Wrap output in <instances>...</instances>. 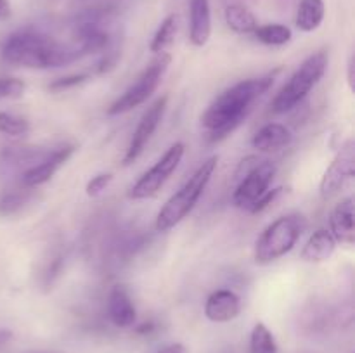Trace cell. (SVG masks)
Listing matches in <instances>:
<instances>
[{
    "instance_id": "cell-22",
    "label": "cell",
    "mask_w": 355,
    "mask_h": 353,
    "mask_svg": "<svg viewBox=\"0 0 355 353\" xmlns=\"http://www.w3.org/2000/svg\"><path fill=\"white\" fill-rule=\"evenodd\" d=\"M250 352L252 353H279L277 343L270 329L263 322H259L253 327L250 336Z\"/></svg>"
},
{
    "instance_id": "cell-6",
    "label": "cell",
    "mask_w": 355,
    "mask_h": 353,
    "mask_svg": "<svg viewBox=\"0 0 355 353\" xmlns=\"http://www.w3.org/2000/svg\"><path fill=\"white\" fill-rule=\"evenodd\" d=\"M170 62H172V55L168 52H162L156 54V57L146 66L144 71L137 76L135 83H132L110 107H107V114L110 116H118L132 111L134 107H139L144 104L149 97L155 93L162 83L163 76H165L166 69H168Z\"/></svg>"
},
{
    "instance_id": "cell-1",
    "label": "cell",
    "mask_w": 355,
    "mask_h": 353,
    "mask_svg": "<svg viewBox=\"0 0 355 353\" xmlns=\"http://www.w3.org/2000/svg\"><path fill=\"white\" fill-rule=\"evenodd\" d=\"M274 85V75L243 80L222 92L201 116V125L210 130V141L218 142L231 135L248 116L259 97Z\"/></svg>"
},
{
    "instance_id": "cell-17",
    "label": "cell",
    "mask_w": 355,
    "mask_h": 353,
    "mask_svg": "<svg viewBox=\"0 0 355 353\" xmlns=\"http://www.w3.org/2000/svg\"><path fill=\"white\" fill-rule=\"evenodd\" d=\"M336 244L335 237L331 235L329 228H318L304 244L300 256L307 263H321L331 258L335 253Z\"/></svg>"
},
{
    "instance_id": "cell-28",
    "label": "cell",
    "mask_w": 355,
    "mask_h": 353,
    "mask_svg": "<svg viewBox=\"0 0 355 353\" xmlns=\"http://www.w3.org/2000/svg\"><path fill=\"white\" fill-rule=\"evenodd\" d=\"M111 182H113V173H99V175L92 176L85 187L87 196L90 197L101 196V194L110 187Z\"/></svg>"
},
{
    "instance_id": "cell-15",
    "label": "cell",
    "mask_w": 355,
    "mask_h": 353,
    "mask_svg": "<svg viewBox=\"0 0 355 353\" xmlns=\"http://www.w3.org/2000/svg\"><path fill=\"white\" fill-rule=\"evenodd\" d=\"M107 314L116 327H132L137 320V310L134 307L130 294L123 286H114L107 296Z\"/></svg>"
},
{
    "instance_id": "cell-32",
    "label": "cell",
    "mask_w": 355,
    "mask_h": 353,
    "mask_svg": "<svg viewBox=\"0 0 355 353\" xmlns=\"http://www.w3.org/2000/svg\"><path fill=\"white\" fill-rule=\"evenodd\" d=\"M158 353H184V346L180 343H173V345H168L163 350H159Z\"/></svg>"
},
{
    "instance_id": "cell-30",
    "label": "cell",
    "mask_w": 355,
    "mask_h": 353,
    "mask_svg": "<svg viewBox=\"0 0 355 353\" xmlns=\"http://www.w3.org/2000/svg\"><path fill=\"white\" fill-rule=\"evenodd\" d=\"M155 329H156L155 322H144V324H141L135 327V332H137V334H151Z\"/></svg>"
},
{
    "instance_id": "cell-18",
    "label": "cell",
    "mask_w": 355,
    "mask_h": 353,
    "mask_svg": "<svg viewBox=\"0 0 355 353\" xmlns=\"http://www.w3.org/2000/svg\"><path fill=\"white\" fill-rule=\"evenodd\" d=\"M225 23L234 33L239 35L255 33V30L259 28L255 14L241 3H231L225 7Z\"/></svg>"
},
{
    "instance_id": "cell-26",
    "label": "cell",
    "mask_w": 355,
    "mask_h": 353,
    "mask_svg": "<svg viewBox=\"0 0 355 353\" xmlns=\"http://www.w3.org/2000/svg\"><path fill=\"white\" fill-rule=\"evenodd\" d=\"M28 199V194L24 192H10L0 199V215H14L24 206Z\"/></svg>"
},
{
    "instance_id": "cell-8",
    "label": "cell",
    "mask_w": 355,
    "mask_h": 353,
    "mask_svg": "<svg viewBox=\"0 0 355 353\" xmlns=\"http://www.w3.org/2000/svg\"><path fill=\"white\" fill-rule=\"evenodd\" d=\"M276 165L272 161H259L250 172L239 179L238 187L232 194V203L236 208L250 210L255 201L262 196L266 190L270 189L274 176H276Z\"/></svg>"
},
{
    "instance_id": "cell-10",
    "label": "cell",
    "mask_w": 355,
    "mask_h": 353,
    "mask_svg": "<svg viewBox=\"0 0 355 353\" xmlns=\"http://www.w3.org/2000/svg\"><path fill=\"white\" fill-rule=\"evenodd\" d=\"M166 102H168V97L163 96L159 99H156L151 106L148 107L144 114H142L141 121L137 123V128L134 130V135L130 138V144H128L127 152L123 156V165L128 166L134 161H137L139 156L144 152L146 145L151 141V137L155 135L156 128L159 127L163 120V114H165Z\"/></svg>"
},
{
    "instance_id": "cell-23",
    "label": "cell",
    "mask_w": 355,
    "mask_h": 353,
    "mask_svg": "<svg viewBox=\"0 0 355 353\" xmlns=\"http://www.w3.org/2000/svg\"><path fill=\"white\" fill-rule=\"evenodd\" d=\"M30 132V121L16 114L0 111V134L10 135V137H21Z\"/></svg>"
},
{
    "instance_id": "cell-19",
    "label": "cell",
    "mask_w": 355,
    "mask_h": 353,
    "mask_svg": "<svg viewBox=\"0 0 355 353\" xmlns=\"http://www.w3.org/2000/svg\"><path fill=\"white\" fill-rule=\"evenodd\" d=\"M324 19V2L322 0H302L297 10V28L311 33L321 26Z\"/></svg>"
},
{
    "instance_id": "cell-21",
    "label": "cell",
    "mask_w": 355,
    "mask_h": 353,
    "mask_svg": "<svg viewBox=\"0 0 355 353\" xmlns=\"http://www.w3.org/2000/svg\"><path fill=\"white\" fill-rule=\"evenodd\" d=\"M257 37V40L262 42L266 45H272V47H279V45H286L288 42L291 40L293 33L288 26L279 23L272 24H263V26H259L253 33Z\"/></svg>"
},
{
    "instance_id": "cell-24",
    "label": "cell",
    "mask_w": 355,
    "mask_h": 353,
    "mask_svg": "<svg viewBox=\"0 0 355 353\" xmlns=\"http://www.w3.org/2000/svg\"><path fill=\"white\" fill-rule=\"evenodd\" d=\"M26 90V83L19 78H0V100L19 99Z\"/></svg>"
},
{
    "instance_id": "cell-33",
    "label": "cell",
    "mask_w": 355,
    "mask_h": 353,
    "mask_svg": "<svg viewBox=\"0 0 355 353\" xmlns=\"http://www.w3.org/2000/svg\"><path fill=\"white\" fill-rule=\"evenodd\" d=\"M12 331H9V329H0V346L7 345L12 339Z\"/></svg>"
},
{
    "instance_id": "cell-2",
    "label": "cell",
    "mask_w": 355,
    "mask_h": 353,
    "mask_svg": "<svg viewBox=\"0 0 355 353\" xmlns=\"http://www.w3.org/2000/svg\"><path fill=\"white\" fill-rule=\"evenodd\" d=\"M76 45H64L35 30H19L9 35L2 45V59L10 66L30 69L62 68L82 59Z\"/></svg>"
},
{
    "instance_id": "cell-5",
    "label": "cell",
    "mask_w": 355,
    "mask_h": 353,
    "mask_svg": "<svg viewBox=\"0 0 355 353\" xmlns=\"http://www.w3.org/2000/svg\"><path fill=\"white\" fill-rule=\"evenodd\" d=\"M328 52L318 51L309 55L300 68L291 75L286 85L277 92V96L272 100V111L276 114H283L297 107L305 97L311 93V90L321 82L328 69Z\"/></svg>"
},
{
    "instance_id": "cell-11",
    "label": "cell",
    "mask_w": 355,
    "mask_h": 353,
    "mask_svg": "<svg viewBox=\"0 0 355 353\" xmlns=\"http://www.w3.org/2000/svg\"><path fill=\"white\" fill-rule=\"evenodd\" d=\"M73 152H75V145H64V147L47 154L38 165L31 166L30 170L24 172L23 185L28 187V189L44 185V183L49 182V180L55 175V172L71 158Z\"/></svg>"
},
{
    "instance_id": "cell-7",
    "label": "cell",
    "mask_w": 355,
    "mask_h": 353,
    "mask_svg": "<svg viewBox=\"0 0 355 353\" xmlns=\"http://www.w3.org/2000/svg\"><path fill=\"white\" fill-rule=\"evenodd\" d=\"M184 152H186V145L182 142H175L173 145H170L168 151L156 161V165L151 166L132 185V189L128 190V197L134 201H141L156 196L162 190V187L166 183V180L179 168L180 161L184 158Z\"/></svg>"
},
{
    "instance_id": "cell-16",
    "label": "cell",
    "mask_w": 355,
    "mask_h": 353,
    "mask_svg": "<svg viewBox=\"0 0 355 353\" xmlns=\"http://www.w3.org/2000/svg\"><path fill=\"white\" fill-rule=\"evenodd\" d=\"M293 141L290 128L281 123H267L253 135L252 145L260 152H274L288 147Z\"/></svg>"
},
{
    "instance_id": "cell-14",
    "label": "cell",
    "mask_w": 355,
    "mask_h": 353,
    "mask_svg": "<svg viewBox=\"0 0 355 353\" xmlns=\"http://www.w3.org/2000/svg\"><path fill=\"white\" fill-rule=\"evenodd\" d=\"M211 37L210 0H191L189 40L194 47H203Z\"/></svg>"
},
{
    "instance_id": "cell-13",
    "label": "cell",
    "mask_w": 355,
    "mask_h": 353,
    "mask_svg": "<svg viewBox=\"0 0 355 353\" xmlns=\"http://www.w3.org/2000/svg\"><path fill=\"white\" fill-rule=\"evenodd\" d=\"M329 232L340 244L352 246L355 242V210L354 199L347 197L335 206L329 217Z\"/></svg>"
},
{
    "instance_id": "cell-31",
    "label": "cell",
    "mask_w": 355,
    "mask_h": 353,
    "mask_svg": "<svg viewBox=\"0 0 355 353\" xmlns=\"http://www.w3.org/2000/svg\"><path fill=\"white\" fill-rule=\"evenodd\" d=\"M10 16V3L9 0H0V19H7Z\"/></svg>"
},
{
    "instance_id": "cell-29",
    "label": "cell",
    "mask_w": 355,
    "mask_h": 353,
    "mask_svg": "<svg viewBox=\"0 0 355 353\" xmlns=\"http://www.w3.org/2000/svg\"><path fill=\"white\" fill-rule=\"evenodd\" d=\"M347 82H349L350 90H355V59L350 57L347 64Z\"/></svg>"
},
{
    "instance_id": "cell-27",
    "label": "cell",
    "mask_w": 355,
    "mask_h": 353,
    "mask_svg": "<svg viewBox=\"0 0 355 353\" xmlns=\"http://www.w3.org/2000/svg\"><path fill=\"white\" fill-rule=\"evenodd\" d=\"M284 192L283 187H276V189H269L266 190V192L262 194V196L259 197V199L255 201V204H253L252 208H250V213L252 215H257V213H262V211H266L267 208L272 206L274 203H276L277 199H279L281 194Z\"/></svg>"
},
{
    "instance_id": "cell-3",
    "label": "cell",
    "mask_w": 355,
    "mask_h": 353,
    "mask_svg": "<svg viewBox=\"0 0 355 353\" xmlns=\"http://www.w3.org/2000/svg\"><path fill=\"white\" fill-rule=\"evenodd\" d=\"M218 165V156H210L205 159L196 172L184 182V185L163 204L159 210L158 217H156V230L158 232H168L173 227L180 224L184 218L189 217L191 211L198 204L200 197L203 196L205 189L210 183L211 176H214L215 170Z\"/></svg>"
},
{
    "instance_id": "cell-9",
    "label": "cell",
    "mask_w": 355,
    "mask_h": 353,
    "mask_svg": "<svg viewBox=\"0 0 355 353\" xmlns=\"http://www.w3.org/2000/svg\"><path fill=\"white\" fill-rule=\"evenodd\" d=\"M354 173H355V142L354 138H349V141L342 145L338 154L335 156L331 165L326 168L324 175H322L321 183H319V194H321L322 199L328 201L331 199V197H335L336 194L345 187V183L352 179Z\"/></svg>"
},
{
    "instance_id": "cell-4",
    "label": "cell",
    "mask_w": 355,
    "mask_h": 353,
    "mask_svg": "<svg viewBox=\"0 0 355 353\" xmlns=\"http://www.w3.org/2000/svg\"><path fill=\"white\" fill-rule=\"evenodd\" d=\"M307 228V218L300 213H290L274 220L255 244V262L259 265H269L283 258L297 246L298 239Z\"/></svg>"
},
{
    "instance_id": "cell-20",
    "label": "cell",
    "mask_w": 355,
    "mask_h": 353,
    "mask_svg": "<svg viewBox=\"0 0 355 353\" xmlns=\"http://www.w3.org/2000/svg\"><path fill=\"white\" fill-rule=\"evenodd\" d=\"M177 30H179V17L175 14H170L163 19V23L159 24L158 31L153 37L151 44H149V51L153 54H162V52L168 51L170 45L173 44L177 37Z\"/></svg>"
},
{
    "instance_id": "cell-25",
    "label": "cell",
    "mask_w": 355,
    "mask_h": 353,
    "mask_svg": "<svg viewBox=\"0 0 355 353\" xmlns=\"http://www.w3.org/2000/svg\"><path fill=\"white\" fill-rule=\"evenodd\" d=\"M90 80V75L89 73H80V75H69V76H62V78H58L54 80V82L49 85V90L51 92H64V90H69V89H75V87H80L83 85L85 82H89Z\"/></svg>"
},
{
    "instance_id": "cell-12",
    "label": "cell",
    "mask_w": 355,
    "mask_h": 353,
    "mask_svg": "<svg viewBox=\"0 0 355 353\" xmlns=\"http://www.w3.org/2000/svg\"><path fill=\"white\" fill-rule=\"evenodd\" d=\"M241 311V300L229 289H218L208 296L205 303V315L211 322H231Z\"/></svg>"
}]
</instances>
